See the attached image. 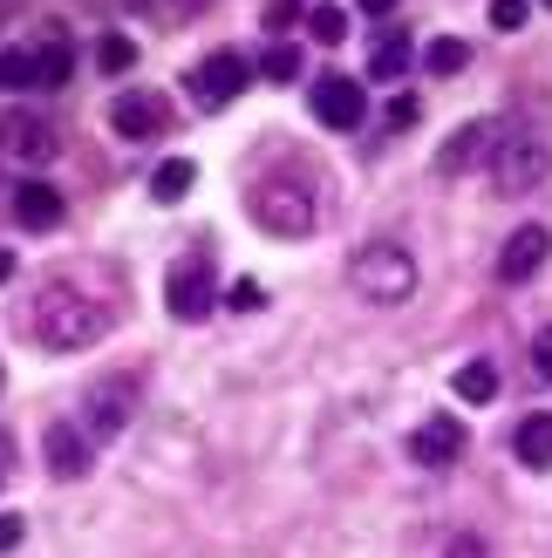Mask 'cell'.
Returning a JSON list of instances; mask_svg holds the SVG:
<instances>
[{"instance_id": "277c9868", "label": "cell", "mask_w": 552, "mask_h": 558, "mask_svg": "<svg viewBox=\"0 0 552 558\" xmlns=\"http://www.w3.org/2000/svg\"><path fill=\"white\" fill-rule=\"evenodd\" d=\"M253 226L273 239H308L314 232V198L300 178H260L253 184Z\"/></svg>"}, {"instance_id": "9c48e42d", "label": "cell", "mask_w": 552, "mask_h": 558, "mask_svg": "<svg viewBox=\"0 0 552 558\" xmlns=\"http://www.w3.org/2000/svg\"><path fill=\"white\" fill-rule=\"evenodd\" d=\"M499 136H505V123H499V117H478V123H464V130L451 136V144L436 150V171H444V178L478 171V163H484L491 150H499Z\"/></svg>"}, {"instance_id": "d4e9b609", "label": "cell", "mask_w": 552, "mask_h": 558, "mask_svg": "<svg viewBox=\"0 0 552 558\" xmlns=\"http://www.w3.org/2000/svg\"><path fill=\"white\" fill-rule=\"evenodd\" d=\"M260 75H266V82H300V48H293V41H273V48L260 54Z\"/></svg>"}, {"instance_id": "52a82bcc", "label": "cell", "mask_w": 552, "mask_h": 558, "mask_svg": "<svg viewBox=\"0 0 552 558\" xmlns=\"http://www.w3.org/2000/svg\"><path fill=\"white\" fill-rule=\"evenodd\" d=\"M308 109H314V123L321 130H362V117H369V96H362V82L355 75H321L314 89H308Z\"/></svg>"}, {"instance_id": "f1b7e54d", "label": "cell", "mask_w": 552, "mask_h": 558, "mask_svg": "<svg viewBox=\"0 0 552 558\" xmlns=\"http://www.w3.org/2000/svg\"><path fill=\"white\" fill-rule=\"evenodd\" d=\"M532 375H539V381H552V327H539V333H532Z\"/></svg>"}, {"instance_id": "ba28073f", "label": "cell", "mask_w": 552, "mask_h": 558, "mask_svg": "<svg viewBox=\"0 0 552 558\" xmlns=\"http://www.w3.org/2000/svg\"><path fill=\"white\" fill-rule=\"evenodd\" d=\"M109 130H117L123 144H151V136L171 130V102H164L157 89H123L117 102H109Z\"/></svg>"}, {"instance_id": "7c38bea8", "label": "cell", "mask_w": 552, "mask_h": 558, "mask_svg": "<svg viewBox=\"0 0 552 558\" xmlns=\"http://www.w3.org/2000/svg\"><path fill=\"white\" fill-rule=\"evenodd\" d=\"M14 218H21L27 232H55L69 218V205H62V191H55L48 178H21L14 184Z\"/></svg>"}, {"instance_id": "cb8c5ba5", "label": "cell", "mask_w": 552, "mask_h": 558, "mask_svg": "<svg viewBox=\"0 0 552 558\" xmlns=\"http://www.w3.org/2000/svg\"><path fill=\"white\" fill-rule=\"evenodd\" d=\"M308 35H314L321 48H341V41H348V14H341V8H308Z\"/></svg>"}, {"instance_id": "5b68a950", "label": "cell", "mask_w": 552, "mask_h": 558, "mask_svg": "<svg viewBox=\"0 0 552 558\" xmlns=\"http://www.w3.org/2000/svg\"><path fill=\"white\" fill-rule=\"evenodd\" d=\"M253 75H260L253 54H239V48H212L205 62L184 75V89H191V102H199V109H226V102H239L245 89H253Z\"/></svg>"}, {"instance_id": "7a4b0ae2", "label": "cell", "mask_w": 552, "mask_h": 558, "mask_svg": "<svg viewBox=\"0 0 552 558\" xmlns=\"http://www.w3.org/2000/svg\"><path fill=\"white\" fill-rule=\"evenodd\" d=\"M35 333H41V348L69 354V348L103 341V333H109V314H103L96 300H82L75 287H48L41 306H35Z\"/></svg>"}, {"instance_id": "4316f807", "label": "cell", "mask_w": 552, "mask_h": 558, "mask_svg": "<svg viewBox=\"0 0 552 558\" xmlns=\"http://www.w3.org/2000/svg\"><path fill=\"white\" fill-rule=\"evenodd\" d=\"M300 14H308L300 0H266V27H273V35H287V27H293Z\"/></svg>"}, {"instance_id": "6da1fadb", "label": "cell", "mask_w": 552, "mask_h": 558, "mask_svg": "<svg viewBox=\"0 0 552 558\" xmlns=\"http://www.w3.org/2000/svg\"><path fill=\"white\" fill-rule=\"evenodd\" d=\"M348 287L369 306H403L409 293H417V253L396 245V239H369L362 253L348 259Z\"/></svg>"}, {"instance_id": "d590c367", "label": "cell", "mask_w": 552, "mask_h": 558, "mask_svg": "<svg viewBox=\"0 0 552 558\" xmlns=\"http://www.w3.org/2000/svg\"><path fill=\"white\" fill-rule=\"evenodd\" d=\"M8 8H14V0H0V21H8Z\"/></svg>"}, {"instance_id": "2e32d148", "label": "cell", "mask_w": 552, "mask_h": 558, "mask_svg": "<svg viewBox=\"0 0 552 558\" xmlns=\"http://www.w3.org/2000/svg\"><path fill=\"white\" fill-rule=\"evenodd\" d=\"M409 62H417V41H409L403 27H382L375 48H369V82H396Z\"/></svg>"}, {"instance_id": "44dd1931", "label": "cell", "mask_w": 552, "mask_h": 558, "mask_svg": "<svg viewBox=\"0 0 552 558\" xmlns=\"http://www.w3.org/2000/svg\"><path fill=\"white\" fill-rule=\"evenodd\" d=\"M69 69H75V48H69L62 35L35 48V75H41V89H62V82H69Z\"/></svg>"}, {"instance_id": "9a60e30c", "label": "cell", "mask_w": 552, "mask_h": 558, "mask_svg": "<svg viewBox=\"0 0 552 558\" xmlns=\"http://www.w3.org/2000/svg\"><path fill=\"white\" fill-rule=\"evenodd\" d=\"M212 272L205 266H184V272H171V314L178 320H205L212 314Z\"/></svg>"}, {"instance_id": "e575fe53", "label": "cell", "mask_w": 552, "mask_h": 558, "mask_svg": "<svg viewBox=\"0 0 552 558\" xmlns=\"http://www.w3.org/2000/svg\"><path fill=\"white\" fill-rule=\"evenodd\" d=\"M123 8H130V14H151V8H144V0H123Z\"/></svg>"}, {"instance_id": "8fae6325", "label": "cell", "mask_w": 552, "mask_h": 558, "mask_svg": "<svg viewBox=\"0 0 552 558\" xmlns=\"http://www.w3.org/2000/svg\"><path fill=\"white\" fill-rule=\"evenodd\" d=\"M545 259H552V232L545 226H518L505 239V253H499V279H505V287H526Z\"/></svg>"}, {"instance_id": "ffe728a7", "label": "cell", "mask_w": 552, "mask_h": 558, "mask_svg": "<svg viewBox=\"0 0 552 558\" xmlns=\"http://www.w3.org/2000/svg\"><path fill=\"white\" fill-rule=\"evenodd\" d=\"M423 69H430V75H464V69H471V41L436 35V41L423 48Z\"/></svg>"}, {"instance_id": "8992f818", "label": "cell", "mask_w": 552, "mask_h": 558, "mask_svg": "<svg viewBox=\"0 0 552 558\" xmlns=\"http://www.w3.org/2000/svg\"><path fill=\"white\" fill-rule=\"evenodd\" d=\"M136 415V375H103L82 396V429L89 436H123V423Z\"/></svg>"}, {"instance_id": "8d00e7d4", "label": "cell", "mask_w": 552, "mask_h": 558, "mask_svg": "<svg viewBox=\"0 0 552 558\" xmlns=\"http://www.w3.org/2000/svg\"><path fill=\"white\" fill-rule=\"evenodd\" d=\"M545 8H552V0H545Z\"/></svg>"}, {"instance_id": "836d02e7", "label": "cell", "mask_w": 552, "mask_h": 558, "mask_svg": "<svg viewBox=\"0 0 552 558\" xmlns=\"http://www.w3.org/2000/svg\"><path fill=\"white\" fill-rule=\"evenodd\" d=\"M8 279H14V253H8V245H0V287H8Z\"/></svg>"}, {"instance_id": "ac0fdd59", "label": "cell", "mask_w": 552, "mask_h": 558, "mask_svg": "<svg viewBox=\"0 0 552 558\" xmlns=\"http://www.w3.org/2000/svg\"><path fill=\"white\" fill-rule=\"evenodd\" d=\"M191 184H199V163H191V157H171V163H157V171H151V198H157V205H178Z\"/></svg>"}, {"instance_id": "83f0119b", "label": "cell", "mask_w": 552, "mask_h": 558, "mask_svg": "<svg viewBox=\"0 0 552 558\" xmlns=\"http://www.w3.org/2000/svg\"><path fill=\"white\" fill-rule=\"evenodd\" d=\"M382 117H389V130H417V117H423V102H417V96H396L389 109H382Z\"/></svg>"}, {"instance_id": "d6986e66", "label": "cell", "mask_w": 552, "mask_h": 558, "mask_svg": "<svg viewBox=\"0 0 552 558\" xmlns=\"http://www.w3.org/2000/svg\"><path fill=\"white\" fill-rule=\"evenodd\" d=\"M451 388H457V402H471V409H484L491 396H499V368H491V361H464V368L451 375Z\"/></svg>"}, {"instance_id": "484cf974", "label": "cell", "mask_w": 552, "mask_h": 558, "mask_svg": "<svg viewBox=\"0 0 552 558\" xmlns=\"http://www.w3.org/2000/svg\"><path fill=\"white\" fill-rule=\"evenodd\" d=\"M491 27H499V35H518V27H526V14H532V0H491Z\"/></svg>"}, {"instance_id": "4dcf8cb0", "label": "cell", "mask_w": 552, "mask_h": 558, "mask_svg": "<svg viewBox=\"0 0 552 558\" xmlns=\"http://www.w3.org/2000/svg\"><path fill=\"white\" fill-rule=\"evenodd\" d=\"M27 538V524H21V511H0V551H14Z\"/></svg>"}, {"instance_id": "e0dca14e", "label": "cell", "mask_w": 552, "mask_h": 558, "mask_svg": "<svg viewBox=\"0 0 552 558\" xmlns=\"http://www.w3.org/2000/svg\"><path fill=\"white\" fill-rule=\"evenodd\" d=\"M48 470H55V477H82V470H89V429L55 423L48 429Z\"/></svg>"}, {"instance_id": "7402d4cb", "label": "cell", "mask_w": 552, "mask_h": 558, "mask_svg": "<svg viewBox=\"0 0 552 558\" xmlns=\"http://www.w3.org/2000/svg\"><path fill=\"white\" fill-rule=\"evenodd\" d=\"M0 89H41L35 48H8V54H0Z\"/></svg>"}, {"instance_id": "f546056e", "label": "cell", "mask_w": 552, "mask_h": 558, "mask_svg": "<svg viewBox=\"0 0 552 558\" xmlns=\"http://www.w3.org/2000/svg\"><path fill=\"white\" fill-rule=\"evenodd\" d=\"M444 558H491V545H484L478 532H457V538L444 545Z\"/></svg>"}, {"instance_id": "5bb4252c", "label": "cell", "mask_w": 552, "mask_h": 558, "mask_svg": "<svg viewBox=\"0 0 552 558\" xmlns=\"http://www.w3.org/2000/svg\"><path fill=\"white\" fill-rule=\"evenodd\" d=\"M512 457L526 470H552V409H532L526 423L512 429Z\"/></svg>"}, {"instance_id": "d6a6232c", "label": "cell", "mask_w": 552, "mask_h": 558, "mask_svg": "<svg viewBox=\"0 0 552 558\" xmlns=\"http://www.w3.org/2000/svg\"><path fill=\"white\" fill-rule=\"evenodd\" d=\"M205 8H212V0H171V14H178V21H191V14H205Z\"/></svg>"}, {"instance_id": "3957f363", "label": "cell", "mask_w": 552, "mask_h": 558, "mask_svg": "<svg viewBox=\"0 0 552 558\" xmlns=\"http://www.w3.org/2000/svg\"><path fill=\"white\" fill-rule=\"evenodd\" d=\"M552 171V144L532 130H505L499 150H491V184L505 191V198H526V191H539Z\"/></svg>"}, {"instance_id": "603a6c76", "label": "cell", "mask_w": 552, "mask_h": 558, "mask_svg": "<svg viewBox=\"0 0 552 558\" xmlns=\"http://www.w3.org/2000/svg\"><path fill=\"white\" fill-rule=\"evenodd\" d=\"M96 69H103V75H130V69H136V41H130V35H103V41H96Z\"/></svg>"}, {"instance_id": "4fadbf2b", "label": "cell", "mask_w": 552, "mask_h": 558, "mask_svg": "<svg viewBox=\"0 0 552 558\" xmlns=\"http://www.w3.org/2000/svg\"><path fill=\"white\" fill-rule=\"evenodd\" d=\"M0 150H14V157H27V163H48V157H55V123L14 109V117H0Z\"/></svg>"}, {"instance_id": "30bf717a", "label": "cell", "mask_w": 552, "mask_h": 558, "mask_svg": "<svg viewBox=\"0 0 552 558\" xmlns=\"http://www.w3.org/2000/svg\"><path fill=\"white\" fill-rule=\"evenodd\" d=\"M457 457H464V423H451V415H423V423L409 429V463L451 470Z\"/></svg>"}, {"instance_id": "1f68e13d", "label": "cell", "mask_w": 552, "mask_h": 558, "mask_svg": "<svg viewBox=\"0 0 552 558\" xmlns=\"http://www.w3.org/2000/svg\"><path fill=\"white\" fill-rule=\"evenodd\" d=\"M355 8H362V14H369V21H389V14H396V8H403V0H355Z\"/></svg>"}]
</instances>
